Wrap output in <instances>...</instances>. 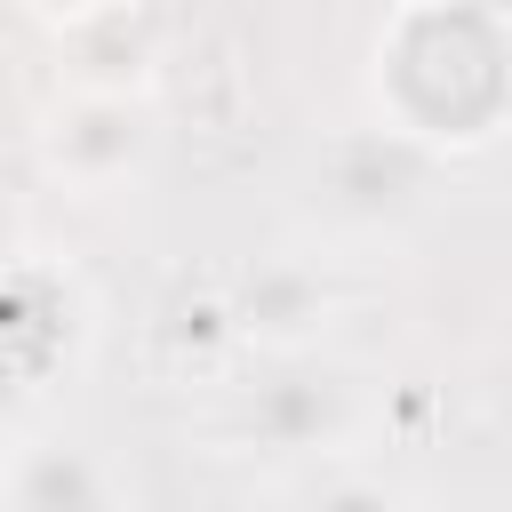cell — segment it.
<instances>
[{
    "label": "cell",
    "instance_id": "cell-1",
    "mask_svg": "<svg viewBox=\"0 0 512 512\" xmlns=\"http://www.w3.org/2000/svg\"><path fill=\"white\" fill-rule=\"evenodd\" d=\"M0 512H112V480L72 440H16L0 456Z\"/></svg>",
    "mask_w": 512,
    "mask_h": 512
},
{
    "label": "cell",
    "instance_id": "cell-2",
    "mask_svg": "<svg viewBox=\"0 0 512 512\" xmlns=\"http://www.w3.org/2000/svg\"><path fill=\"white\" fill-rule=\"evenodd\" d=\"M320 512H416L408 496H392V488H376V480H360V488H336Z\"/></svg>",
    "mask_w": 512,
    "mask_h": 512
}]
</instances>
